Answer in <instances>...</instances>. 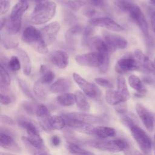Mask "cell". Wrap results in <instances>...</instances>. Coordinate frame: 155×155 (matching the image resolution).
<instances>
[{"label":"cell","instance_id":"obj_4","mask_svg":"<svg viewBox=\"0 0 155 155\" xmlns=\"http://www.w3.org/2000/svg\"><path fill=\"white\" fill-rule=\"evenodd\" d=\"M22 41L31 45L37 52L41 54H47L48 51L47 46L44 43L41 39L40 31L33 26H28L24 30Z\"/></svg>","mask_w":155,"mask_h":155},{"label":"cell","instance_id":"obj_23","mask_svg":"<svg viewBox=\"0 0 155 155\" xmlns=\"http://www.w3.org/2000/svg\"><path fill=\"white\" fill-rule=\"evenodd\" d=\"M0 145L5 149L12 150L16 152L21 151V148L13 140L11 136L5 133L1 132L0 133Z\"/></svg>","mask_w":155,"mask_h":155},{"label":"cell","instance_id":"obj_46","mask_svg":"<svg viewBox=\"0 0 155 155\" xmlns=\"http://www.w3.org/2000/svg\"><path fill=\"white\" fill-rule=\"evenodd\" d=\"M82 13L84 16L92 18V17H93L95 15V14L96 13V12L93 8L88 7H85L83 9Z\"/></svg>","mask_w":155,"mask_h":155},{"label":"cell","instance_id":"obj_35","mask_svg":"<svg viewBox=\"0 0 155 155\" xmlns=\"http://www.w3.org/2000/svg\"><path fill=\"white\" fill-rule=\"evenodd\" d=\"M22 142L25 145V147L28 150V151L33 155H42L44 154H47V149L45 147L44 148H37L30 144L27 140L25 136H22L21 137Z\"/></svg>","mask_w":155,"mask_h":155},{"label":"cell","instance_id":"obj_54","mask_svg":"<svg viewBox=\"0 0 155 155\" xmlns=\"http://www.w3.org/2000/svg\"><path fill=\"white\" fill-rule=\"evenodd\" d=\"M0 155H14V154H10V153H8L1 152V153H0Z\"/></svg>","mask_w":155,"mask_h":155},{"label":"cell","instance_id":"obj_38","mask_svg":"<svg viewBox=\"0 0 155 155\" xmlns=\"http://www.w3.org/2000/svg\"><path fill=\"white\" fill-rule=\"evenodd\" d=\"M68 149L71 153L76 155H94V154L92 152L87 151L73 143H68Z\"/></svg>","mask_w":155,"mask_h":155},{"label":"cell","instance_id":"obj_30","mask_svg":"<svg viewBox=\"0 0 155 155\" xmlns=\"http://www.w3.org/2000/svg\"><path fill=\"white\" fill-rule=\"evenodd\" d=\"M57 102L64 107H69L71 106L76 103V98L74 94L70 93H63L56 97Z\"/></svg>","mask_w":155,"mask_h":155},{"label":"cell","instance_id":"obj_24","mask_svg":"<svg viewBox=\"0 0 155 155\" xmlns=\"http://www.w3.org/2000/svg\"><path fill=\"white\" fill-rule=\"evenodd\" d=\"M128 81L130 86L136 91L139 96H143L146 94L147 88L142 81L138 76L131 74L129 76Z\"/></svg>","mask_w":155,"mask_h":155},{"label":"cell","instance_id":"obj_28","mask_svg":"<svg viewBox=\"0 0 155 155\" xmlns=\"http://www.w3.org/2000/svg\"><path fill=\"white\" fill-rule=\"evenodd\" d=\"M84 29L79 25H76L69 28L65 33V40L67 43L73 44L76 42L77 37L82 33Z\"/></svg>","mask_w":155,"mask_h":155},{"label":"cell","instance_id":"obj_45","mask_svg":"<svg viewBox=\"0 0 155 155\" xmlns=\"http://www.w3.org/2000/svg\"><path fill=\"white\" fill-rule=\"evenodd\" d=\"M115 110L120 113V114H124L127 111V106L126 102H121L115 106H114Z\"/></svg>","mask_w":155,"mask_h":155},{"label":"cell","instance_id":"obj_51","mask_svg":"<svg viewBox=\"0 0 155 155\" xmlns=\"http://www.w3.org/2000/svg\"><path fill=\"white\" fill-rule=\"evenodd\" d=\"M94 5H100L103 3L104 0H88Z\"/></svg>","mask_w":155,"mask_h":155},{"label":"cell","instance_id":"obj_11","mask_svg":"<svg viewBox=\"0 0 155 155\" xmlns=\"http://www.w3.org/2000/svg\"><path fill=\"white\" fill-rule=\"evenodd\" d=\"M89 22L92 26L105 28L110 31H121L124 30V27L122 25L113 18L107 16L92 18L90 19Z\"/></svg>","mask_w":155,"mask_h":155},{"label":"cell","instance_id":"obj_59","mask_svg":"<svg viewBox=\"0 0 155 155\" xmlns=\"http://www.w3.org/2000/svg\"><path fill=\"white\" fill-rule=\"evenodd\" d=\"M154 140H155V134H154Z\"/></svg>","mask_w":155,"mask_h":155},{"label":"cell","instance_id":"obj_39","mask_svg":"<svg viewBox=\"0 0 155 155\" xmlns=\"http://www.w3.org/2000/svg\"><path fill=\"white\" fill-rule=\"evenodd\" d=\"M22 21L13 22L10 20L6 23V31L9 35H13L17 34L21 30Z\"/></svg>","mask_w":155,"mask_h":155},{"label":"cell","instance_id":"obj_33","mask_svg":"<svg viewBox=\"0 0 155 155\" xmlns=\"http://www.w3.org/2000/svg\"><path fill=\"white\" fill-rule=\"evenodd\" d=\"M40 73H41V76L39 79L45 84H50L54 79V73L45 65H41Z\"/></svg>","mask_w":155,"mask_h":155},{"label":"cell","instance_id":"obj_44","mask_svg":"<svg viewBox=\"0 0 155 155\" xmlns=\"http://www.w3.org/2000/svg\"><path fill=\"white\" fill-rule=\"evenodd\" d=\"M10 4L8 0H1V10L0 15H2L7 13L10 8Z\"/></svg>","mask_w":155,"mask_h":155},{"label":"cell","instance_id":"obj_41","mask_svg":"<svg viewBox=\"0 0 155 155\" xmlns=\"http://www.w3.org/2000/svg\"><path fill=\"white\" fill-rule=\"evenodd\" d=\"M8 67L12 71H17L21 68V64L19 58L13 56L7 62Z\"/></svg>","mask_w":155,"mask_h":155},{"label":"cell","instance_id":"obj_15","mask_svg":"<svg viewBox=\"0 0 155 155\" xmlns=\"http://www.w3.org/2000/svg\"><path fill=\"white\" fill-rule=\"evenodd\" d=\"M65 120L66 125L72 129L79 131L80 133L87 134H93L94 133L95 127L93 126L92 124L81 121L79 120L69 118L62 116Z\"/></svg>","mask_w":155,"mask_h":155},{"label":"cell","instance_id":"obj_50","mask_svg":"<svg viewBox=\"0 0 155 155\" xmlns=\"http://www.w3.org/2000/svg\"><path fill=\"white\" fill-rule=\"evenodd\" d=\"M51 142L54 146H58L60 144L61 139L58 136H53L51 137Z\"/></svg>","mask_w":155,"mask_h":155},{"label":"cell","instance_id":"obj_37","mask_svg":"<svg viewBox=\"0 0 155 155\" xmlns=\"http://www.w3.org/2000/svg\"><path fill=\"white\" fill-rule=\"evenodd\" d=\"M10 35L8 33L7 35H5V36L1 35V44L4 47L7 49L15 48L17 47L18 45V40L12 36H10Z\"/></svg>","mask_w":155,"mask_h":155},{"label":"cell","instance_id":"obj_53","mask_svg":"<svg viewBox=\"0 0 155 155\" xmlns=\"http://www.w3.org/2000/svg\"><path fill=\"white\" fill-rule=\"evenodd\" d=\"M19 1H25V2H27L28 1H34L35 2H37L38 4V3H40V2H42L43 1H45V0H19Z\"/></svg>","mask_w":155,"mask_h":155},{"label":"cell","instance_id":"obj_20","mask_svg":"<svg viewBox=\"0 0 155 155\" xmlns=\"http://www.w3.org/2000/svg\"><path fill=\"white\" fill-rule=\"evenodd\" d=\"M28 8V4L27 2L19 1L13 7L9 20L13 22L22 21V16Z\"/></svg>","mask_w":155,"mask_h":155},{"label":"cell","instance_id":"obj_19","mask_svg":"<svg viewBox=\"0 0 155 155\" xmlns=\"http://www.w3.org/2000/svg\"><path fill=\"white\" fill-rule=\"evenodd\" d=\"M50 61L57 67L63 69L68 64L69 56L68 54L61 50H56L52 52L49 57Z\"/></svg>","mask_w":155,"mask_h":155},{"label":"cell","instance_id":"obj_8","mask_svg":"<svg viewBox=\"0 0 155 155\" xmlns=\"http://www.w3.org/2000/svg\"><path fill=\"white\" fill-rule=\"evenodd\" d=\"M115 70L118 73L123 74L131 71L141 70V68L134 55H125L117 61Z\"/></svg>","mask_w":155,"mask_h":155},{"label":"cell","instance_id":"obj_36","mask_svg":"<svg viewBox=\"0 0 155 155\" xmlns=\"http://www.w3.org/2000/svg\"><path fill=\"white\" fill-rule=\"evenodd\" d=\"M58 1L73 11H77L85 5V2L82 0H58Z\"/></svg>","mask_w":155,"mask_h":155},{"label":"cell","instance_id":"obj_16","mask_svg":"<svg viewBox=\"0 0 155 155\" xmlns=\"http://www.w3.org/2000/svg\"><path fill=\"white\" fill-rule=\"evenodd\" d=\"M134 56L139 62L141 70L155 76V65L154 62L141 50L136 49L134 51Z\"/></svg>","mask_w":155,"mask_h":155},{"label":"cell","instance_id":"obj_42","mask_svg":"<svg viewBox=\"0 0 155 155\" xmlns=\"http://www.w3.org/2000/svg\"><path fill=\"white\" fill-rule=\"evenodd\" d=\"M94 81L97 85L105 88L111 89L113 87L112 83L110 81L103 78H96L94 79Z\"/></svg>","mask_w":155,"mask_h":155},{"label":"cell","instance_id":"obj_47","mask_svg":"<svg viewBox=\"0 0 155 155\" xmlns=\"http://www.w3.org/2000/svg\"><path fill=\"white\" fill-rule=\"evenodd\" d=\"M0 102L2 105H8L12 102V98L8 95L1 93Z\"/></svg>","mask_w":155,"mask_h":155},{"label":"cell","instance_id":"obj_25","mask_svg":"<svg viewBox=\"0 0 155 155\" xmlns=\"http://www.w3.org/2000/svg\"><path fill=\"white\" fill-rule=\"evenodd\" d=\"M118 94L124 102H127L130 98V93L127 87L125 78L120 75L117 78V90Z\"/></svg>","mask_w":155,"mask_h":155},{"label":"cell","instance_id":"obj_48","mask_svg":"<svg viewBox=\"0 0 155 155\" xmlns=\"http://www.w3.org/2000/svg\"><path fill=\"white\" fill-rule=\"evenodd\" d=\"M1 122L9 125H15V122L14 121V120L6 115L4 114H1Z\"/></svg>","mask_w":155,"mask_h":155},{"label":"cell","instance_id":"obj_26","mask_svg":"<svg viewBox=\"0 0 155 155\" xmlns=\"http://www.w3.org/2000/svg\"><path fill=\"white\" fill-rule=\"evenodd\" d=\"M11 79L10 75L7 71L5 67L1 64L0 66V85L1 93H6L8 90V87L10 85Z\"/></svg>","mask_w":155,"mask_h":155},{"label":"cell","instance_id":"obj_3","mask_svg":"<svg viewBox=\"0 0 155 155\" xmlns=\"http://www.w3.org/2000/svg\"><path fill=\"white\" fill-rule=\"evenodd\" d=\"M76 62L81 66L99 67L102 73L106 72L109 67V57H105L97 52H90L77 55Z\"/></svg>","mask_w":155,"mask_h":155},{"label":"cell","instance_id":"obj_34","mask_svg":"<svg viewBox=\"0 0 155 155\" xmlns=\"http://www.w3.org/2000/svg\"><path fill=\"white\" fill-rule=\"evenodd\" d=\"M50 122L53 130H61L63 129L66 125L64 117L62 116L59 115L51 116Z\"/></svg>","mask_w":155,"mask_h":155},{"label":"cell","instance_id":"obj_9","mask_svg":"<svg viewBox=\"0 0 155 155\" xmlns=\"http://www.w3.org/2000/svg\"><path fill=\"white\" fill-rule=\"evenodd\" d=\"M102 35L110 51L124 49L127 46V41L119 35L108 31H103Z\"/></svg>","mask_w":155,"mask_h":155},{"label":"cell","instance_id":"obj_27","mask_svg":"<svg viewBox=\"0 0 155 155\" xmlns=\"http://www.w3.org/2000/svg\"><path fill=\"white\" fill-rule=\"evenodd\" d=\"M48 85L41 82L39 79H38L33 84V91L35 94L41 99H45L48 90H50V87L48 88Z\"/></svg>","mask_w":155,"mask_h":155},{"label":"cell","instance_id":"obj_32","mask_svg":"<svg viewBox=\"0 0 155 155\" xmlns=\"http://www.w3.org/2000/svg\"><path fill=\"white\" fill-rule=\"evenodd\" d=\"M105 101L108 104L113 106L121 102H125L123 101L116 90L113 89H108L105 91Z\"/></svg>","mask_w":155,"mask_h":155},{"label":"cell","instance_id":"obj_40","mask_svg":"<svg viewBox=\"0 0 155 155\" xmlns=\"http://www.w3.org/2000/svg\"><path fill=\"white\" fill-rule=\"evenodd\" d=\"M18 85L19 87L20 88V89L21 90V91H22V93L28 97L33 99H34V96L33 93H31L30 87L28 85V84L23 79H18Z\"/></svg>","mask_w":155,"mask_h":155},{"label":"cell","instance_id":"obj_18","mask_svg":"<svg viewBox=\"0 0 155 155\" xmlns=\"http://www.w3.org/2000/svg\"><path fill=\"white\" fill-rule=\"evenodd\" d=\"M136 112L142 120L145 128L149 131H151L154 127V119L151 113L142 105L137 104L136 106Z\"/></svg>","mask_w":155,"mask_h":155},{"label":"cell","instance_id":"obj_56","mask_svg":"<svg viewBox=\"0 0 155 155\" xmlns=\"http://www.w3.org/2000/svg\"><path fill=\"white\" fill-rule=\"evenodd\" d=\"M151 1V2L153 3V4H154V5H155V0H150Z\"/></svg>","mask_w":155,"mask_h":155},{"label":"cell","instance_id":"obj_55","mask_svg":"<svg viewBox=\"0 0 155 155\" xmlns=\"http://www.w3.org/2000/svg\"><path fill=\"white\" fill-rule=\"evenodd\" d=\"M134 155H142L139 151H135L134 153Z\"/></svg>","mask_w":155,"mask_h":155},{"label":"cell","instance_id":"obj_14","mask_svg":"<svg viewBox=\"0 0 155 155\" xmlns=\"http://www.w3.org/2000/svg\"><path fill=\"white\" fill-rule=\"evenodd\" d=\"M36 115L42 129L47 133H51L53 130L50 122L51 115L47 106L44 104L39 105L36 109Z\"/></svg>","mask_w":155,"mask_h":155},{"label":"cell","instance_id":"obj_21","mask_svg":"<svg viewBox=\"0 0 155 155\" xmlns=\"http://www.w3.org/2000/svg\"><path fill=\"white\" fill-rule=\"evenodd\" d=\"M16 51L21 62L24 74L26 76L30 75L31 71V62L29 56L26 51L21 48H18Z\"/></svg>","mask_w":155,"mask_h":155},{"label":"cell","instance_id":"obj_52","mask_svg":"<svg viewBox=\"0 0 155 155\" xmlns=\"http://www.w3.org/2000/svg\"><path fill=\"white\" fill-rule=\"evenodd\" d=\"M0 23H1V31H2L3 27L5 25L7 22H6V19L5 18H1L0 20Z\"/></svg>","mask_w":155,"mask_h":155},{"label":"cell","instance_id":"obj_29","mask_svg":"<svg viewBox=\"0 0 155 155\" xmlns=\"http://www.w3.org/2000/svg\"><path fill=\"white\" fill-rule=\"evenodd\" d=\"M77 107L82 112H88L90 109V105L85 96L81 91H76L74 93Z\"/></svg>","mask_w":155,"mask_h":155},{"label":"cell","instance_id":"obj_7","mask_svg":"<svg viewBox=\"0 0 155 155\" xmlns=\"http://www.w3.org/2000/svg\"><path fill=\"white\" fill-rule=\"evenodd\" d=\"M19 125L25 130L27 134V136H25V137L30 144L37 148L45 147L44 140L33 123L27 120H21Z\"/></svg>","mask_w":155,"mask_h":155},{"label":"cell","instance_id":"obj_31","mask_svg":"<svg viewBox=\"0 0 155 155\" xmlns=\"http://www.w3.org/2000/svg\"><path fill=\"white\" fill-rule=\"evenodd\" d=\"M116 134V131L114 128L109 127L105 126H99L95 127L94 135L97 137L105 139L110 137H113Z\"/></svg>","mask_w":155,"mask_h":155},{"label":"cell","instance_id":"obj_17","mask_svg":"<svg viewBox=\"0 0 155 155\" xmlns=\"http://www.w3.org/2000/svg\"><path fill=\"white\" fill-rule=\"evenodd\" d=\"M62 116L67 117L83 121L90 124L101 123L104 119V117L102 116L91 114L85 112L66 113H64Z\"/></svg>","mask_w":155,"mask_h":155},{"label":"cell","instance_id":"obj_10","mask_svg":"<svg viewBox=\"0 0 155 155\" xmlns=\"http://www.w3.org/2000/svg\"><path fill=\"white\" fill-rule=\"evenodd\" d=\"M73 77L74 82L88 97L95 98L101 95V91L95 84L87 81L81 75L76 73H73Z\"/></svg>","mask_w":155,"mask_h":155},{"label":"cell","instance_id":"obj_1","mask_svg":"<svg viewBox=\"0 0 155 155\" xmlns=\"http://www.w3.org/2000/svg\"><path fill=\"white\" fill-rule=\"evenodd\" d=\"M116 5L121 10L127 13L130 18L139 27L145 39H149L148 25L140 7L130 0H116Z\"/></svg>","mask_w":155,"mask_h":155},{"label":"cell","instance_id":"obj_58","mask_svg":"<svg viewBox=\"0 0 155 155\" xmlns=\"http://www.w3.org/2000/svg\"><path fill=\"white\" fill-rule=\"evenodd\" d=\"M42 155H49V154H42Z\"/></svg>","mask_w":155,"mask_h":155},{"label":"cell","instance_id":"obj_12","mask_svg":"<svg viewBox=\"0 0 155 155\" xmlns=\"http://www.w3.org/2000/svg\"><path fill=\"white\" fill-rule=\"evenodd\" d=\"M83 44L90 50L99 53L105 57H109L110 51L104 39L100 36H92L83 42Z\"/></svg>","mask_w":155,"mask_h":155},{"label":"cell","instance_id":"obj_49","mask_svg":"<svg viewBox=\"0 0 155 155\" xmlns=\"http://www.w3.org/2000/svg\"><path fill=\"white\" fill-rule=\"evenodd\" d=\"M149 13H150V17L151 19L152 28L155 33V10L153 8H150L149 10Z\"/></svg>","mask_w":155,"mask_h":155},{"label":"cell","instance_id":"obj_57","mask_svg":"<svg viewBox=\"0 0 155 155\" xmlns=\"http://www.w3.org/2000/svg\"><path fill=\"white\" fill-rule=\"evenodd\" d=\"M153 62H154V65H155V58H154V61H153Z\"/></svg>","mask_w":155,"mask_h":155},{"label":"cell","instance_id":"obj_2","mask_svg":"<svg viewBox=\"0 0 155 155\" xmlns=\"http://www.w3.org/2000/svg\"><path fill=\"white\" fill-rule=\"evenodd\" d=\"M56 4L50 1L38 3L30 16V21L35 25H41L50 21L55 15Z\"/></svg>","mask_w":155,"mask_h":155},{"label":"cell","instance_id":"obj_5","mask_svg":"<svg viewBox=\"0 0 155 155\" xmlns=\"http://www.w3.org/2000/svg\"><path fill=\"white\" fill-rule=\"evenodd\" d=\"M129 128L131 135L137 142L142 152L148 155L151 152V142L147 133L136 124L131 125Z\"/></svg>","mask_w":155,"mask_h":155},{"label":"cell","instance_id":"obj_22","mask_svg":"<svg viewBox=\"0 0 155 155\" xmlns=\"http://www.w3.org/2000/svg\"><path fill=\"white\" fill-rule=\"evenodd\" d=\"M71 87V82L67 78H59L50 86V91L51 93H64L68 91Z\"/></svg>","mask_w":155,"mask_h":155},{"label":"cell","instance_id":"obj_6","mask_svg":"<svg viewBox=\"0 0 155 155\" xmlns=\"http://www.w3.org/2000/svg\"><path fill=\"white\" fill-rule=\"evenodd\" d=\"M92 146L101 150L115 153L128 150L129 147L128 143L125 140L120 139L94 142L92 143Z\"/></svg>","mask_w":155,"mask_h":155},{"label":"cell","instance_id":"obj_43","mask_svg":"<svg viewBox=\"0 0 155 155\" xmlns=\"http://www.w3.org/2000/svg\"><path fill=\"white\" fill-rule=\"evenodd\" d=\"M94 31V28L91 26H88L85 27L82 32V42L91 38V35Z\"/></svg>","mask_w":155,"mask_h":155},{"label":"cell","instance_id":"obj_13","mask_svg":"<svg viewBox=\"0 0 155 155\" xmlns=\"http://www.w3.org/2000/svg\"><path fill=\"white\" fill-rule=\"evenodd\" d=\"M60 28L59 23L54 21L48 24L39 31L41 39L47 46L54 41Z\"/></svg>","mask_w":155,"mask_h":155}]
</instances>
